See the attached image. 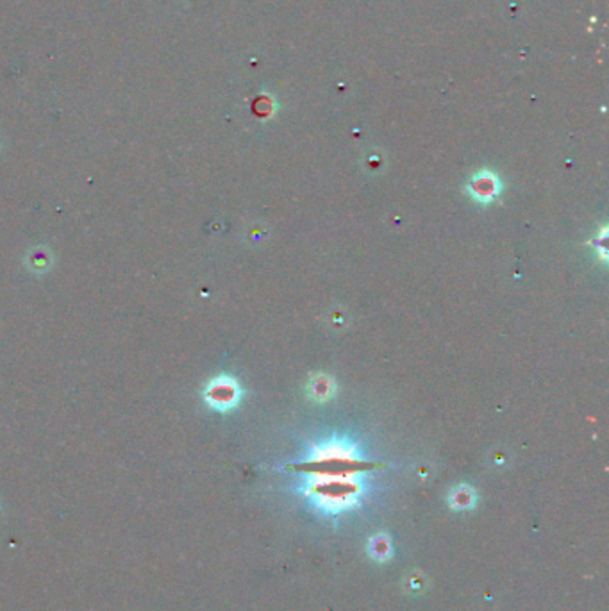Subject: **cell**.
Wrapping results in <instances>:
<instances>
[{
    "instance_id": "2",
    "label": "cell",
    "mask_w": 609,
    "mask_h": 611,
    "mask_svg": "<svg viewBox=\"0 0 609 611\" xmlns=\"http://www.w3.org/2000/svg\"><path fill=\"white\" fill-rule=\"evenodd\" d=\"M469 190H470V195H472L477 202L486 204V202H491V200L499 195L500 184L495 176H491V174H481V176L474 177Z\"/></svg>"
},
{
    "instance_id": "1",
    "label": "cell",
    "mask_w": 609,
    "mask_h": 611,
    "mask_svg": "<svg viewBox=\"0 0 609 611\" xmlns=\"http://www.w3.org/2000/svg\"><path fill=\"white\" fill-rule=\"evenodd\" d=\"M206 397L218 409L233 408L238 402V399H240V388H238V385L233 379L220 377L211 382V386L206 392Z\"/></svg>"
}]
</instances>
